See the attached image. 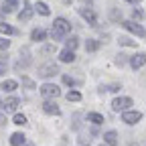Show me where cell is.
Returning a JSON list of instances; mask_svg holds the SVG:
<instances>
[{"label": "cell", "mask_w": 146, "mask_h": 146, "mask_svg": "<svg viewBox=\"0 0 146 146\" xmlns=\"http://www.w3.org/2000/svg\"><path fill=\"white\" fill-rule=\"evenodd\" d=\"M71 31V25L67 18L59 16V18H55V23H53V29H51V36H53V41H61L63 36Z\"/></svg>", "instance_id": "6da1fadb"}, {"label": "cell", "mask_w": 146, "mask_h": 146, "mask_svg": "<svg viewBox=\"0 0 146 146\" xmlns=\"http://www.w3.org/2000/svg\"><path fill=\"white\" fill-rule=\"evenodd\" d=\"M39 91H41V96L47 98V100H55V98L61 96V89L55 85V83H43V85L39 87Z\"/></svg>", "instance_id": "7a4b0ae2"}, {"label": "cell", "mask_w": 146, "mask_h": 146, "mask_svg": "<svg viewBox=\"0 0 146 146\" xmlns=\"http://www.w3.org/2000/svg\"><path fill=\"white\" fill-rule=\"evenodd\" d=\"M130 106H134L132 98H126V96H120L112 102V110L114 112H128L130 110Z\"/></svg>", "instance_id": "3957f363"}, {"label": "cell", "mask_w": 146, "mask_h": 146, "mask_svg": "<svg viewBox=\"0 0 146 146\" xmlns=\"http://www.w3.org/2000/svg\"><path fill=\"white\" fill-rule=\"evenodd\" d=\"M57 73H59L57 63H45V65L39 67V75H41L43 79H49V77H53V75H57Z\"/></svg>", "instance_id": "277c9868"}, {"label": "cell", "mask_w": 146, "mask_h": 146, "mask_svg": "<svg viewBox=\"0 0 146 146\" xmlns=\"http://www.w3.org/2000/svg\"><path fill=\"white\" fill-rule=\"evenodd\" d=\"M142 120V114L136 112V110H128V112H122V122H126L128 126H134Z\"/></svg>", "instance_id": "5b68a950"}, {"label": "cell", "mask_w": 146, "mask_h": 146, "mask_svg": "<svg viewBox=\"0 0 146 146\" xmlns=\"http://www.w3.org/2000/svg\"><path fill=\"white\" fill-rule=\"evenodd\" d=\"M122 27H124L126 31L134 33L136 36H144V35H146V31H144V29H142V27H140L136 21H124V23H122Z\"/></svg>", "instance_id": "8992f818"}, {"label": "cell", "mask_w": 146, "mask_h": 146, "mask_svg": "<svg viewBox=\"0 0 146 146\" xmlns=\"http://www.w3.org/2000/svg\"><path fill=\"white\" fill-rule=\"evenodd\" d=\"M29 65H31V53H29V49H21V57L16 61V71L27 69Z\"/></svg>", "instance_id": "52a82bcc"}, {"label": "cell", "mask_w": 146, "mask_h": 146, "mask_svg": "<svg viewBox=\"0 0 146 146\" xmlns=\"http://www.w3.org/2000/svg\"><path fill=\"white\" fill-rule=\"evenodd\" d=\"M79 14H81V18H83V21H87L89 25H96V23H98V16H96V12L91 10V8L81 6V8H79Z\"/></svg>", "instance_id": "ba28073f"}, {"label": "cell", "mask_w": 146, "mask_h": 146, "mask_svg": "<svg viewBox=\"0 0 146 146\" xmlns=\"http://www.w3.org/2000/svg\"><path fill=\"white\" fill-rule=\"evenodd\" d=\"M118 142H120V136H118L116 130H108V132L104 134V144H108V146H118Z\"/></svg>", "instance_id": "9c48e42d"}, {"label": "cell", "mask_w": 146, "mask_h": 146, "mask_svg": "<svg viewBox=\"0 0 146 146\" xmlns=\"http://www.w3.org/2000/svg\"><path fill=\"white\" fill-rule=\"evenodd\" d=\"M43 112L45 114H51V116H57L59 114V106L55 104L53 100H45L43 102Z\"/></svg>", "instance_id": "30bf717a"}, {"label": "cell", "mask_w": 146, "mask_h": 146, "mask_svg": "<svg viewBox=\"0 0 146 146\" xmlns=\"http://www.w3.org/2000/svg\"><path fill=\"white\" fill-rule=\"evenodd\" d=\"M144 63H146V55H144V53H136V55H132V57H130L132 69H140Z\"/></svg>", "instance_id": "8fae6325"}, {"label": "cell", "mask_w": 146, "mask_h": 146, "mask_svg": "<svg viewBox=\"0 0 146 146\" xmlns=\"http://www.w3.org/2000/svg\"><path fill=\"white\" fill-rule=\"evenodd\" d=\"M33 12H35V8L31 6V2H25V8L18 12V21H31V16H33Z\"/></svg>", "instance_id": "7c38bea8"}, {"label": "cell", "mask_w": 146, "mask_h": 146, "mask_svg": "<svg viewBox=\"0 0 146 146\" xmlns=\"http://www.w3.org/2000/svg\"><path fill=\"white\" fill-rule=\"evenodd\" d=\"M59 61H61V63H73V61H75V51L63 49V51L59 53Z\"/></svg>", "instance_id": "4fadbf2b"}, {"label": "cell", "mask_w": 146, "mask_h": 146, "mask_svg": "<svg viewBox=\"0 0 146 146\" xmlns=\"http://www.w3.org/2000/svg\"><path fill=\"white\" fill-rule=\"evenodd\" d=\"M18 106H21V100H18V98H6V102H4V110H6V112H16V110H18Z\"/></svg>", "instance_id": "5bb4252c"}, {"label": "cell", "mask_w": 146, "mask_h": 146, "mask_svg": "<svg viewBox=\"0 0 146 146\" xmlns=\"http://www.w3.org/2000/svg\"><path fill=\"white\" fill-rule=\"evenodd\" d=\"M25 142H27V136H25L23 132H14V134L10 136V144H12V146H25Z\"/></svg>", "instance_id": "9a60e30c"}, {"label": "cell", "mask_w": 146, "mask_h": 146, "mask_svg": "<svg viewBox=\"0 0 146 146\" xmlns=\"http://www.w3.org/2000/svg\"><path fill=\"white\" fill-rule=\"evenodd\" d=\"M16 10V0H6V2L2 4V8H0V12L2 14H10Z\"/></svg>", "instance_id": "2e32d148"}, {"label": "cell", "mask_w": 146, "mask_h": 146, "mask_svg": "<svg viewBox=\"0 0 146 146\" xmlns=\"http://www.w3.org/2000/svg\"><path fill=\"white\" fill-rule=\"evenodd\" d=\"M31 39H33V41H36V43H41V41H45V39H47V33H45L43 29H35V31L31 33Z\"/></svg>", "instance_id": "e0dca14e"}, {"label": "cell", "mask_w": 146, "mask_h": 146, "mask_svg": "<svg viewBox=\"0 0 146 146\" xmlns=\"http://www.w3.org/2000/svg\"><path fill=\"white\" fill-rule=\"evenodd\" d=\"M16 81L14 79H6V81H2V83H0V89H4V91H8V94H10V91H14L16 89Z\"/></svg>", "instance_id": "ac0fdd59"}, {"label": "cell", "mask_w": 146, "mask_h": 146, "mask_svg": "<svg viewBox=\"0 0 146 146\" xmlns=\"http://www.w3.org/2000/svg\"><path fill=\"white\" fill-rule=\"evenodd\" d=\"M35 10L39 12V14H43V16H49V14H51L49 6H47L45 2H36V4H35Z\"/></svg>", "instance_id": "d6986e66"}, {"label": "cell", "mask_w": 146, "mask_h": 146, "mask_svg": "<svg viewBox=\"0 0 146 146\" xmlns=\"http://www.w3.org/2000/svg\"><path fill=\"white\" fill-rule=\"evenodd\" d=\"M87 120H89V122H94L96 126L104 124V116H102V114H98V112H91V114H87Z\"/></svg>", "instance_id": "ffe728a7"}, {"label": "cell", "mask_w": 146, "mask_h": 146, "mask_svg": "<svg viewBox=\"0 0 146 146\" xmlns=\"http://www.w3.org/2000/svg\"><path fill=\"white\" fill-rule=\"evenodd\" d=\"M77 45H79V39H77V36H71V39L65 41V49H71V51H75Z\"/></svg>", "instance_id": "44dd1931"}, {"label": "cell", "mask_w": 146, "mask_h": 146, "mask_svg": "<svg viewBox=\"0 0 146 146\" xmlns=\"http://www.w3.org/2000/svg\"><path fill=\"white\" fill-rule=\"evenodd\" d=\"M98 49H100V41H96V39H89L85 43V51H98Z\"/></svg>", "instance_id": "7402d4cb"}, {"label": "cell", "mask_w": 146, "mask_h": 146, "mask_svg": "<svg viewBox=\"0 0 146 146\" xmlns=\"http://www.w3.org/2000/svg\"><path fill=\"white\" fill-rule=\"evenodd\" d=\"M12 122H14L16 126H25V124H27V116L16 112V114H14V118H12Z\"/></svg>", "instance_id": "603a6c76"}, {"label": "cell", "mask_w": 146, "mask_h": 146, "mask_svg": "<svg viewBox=\"0 0 146 146\" xmlns=\"http://www.w3.org/2000/svg\"><path fill=\"white\" fill-rule=\"evenodd\" d=\"M0 33L2 35H14V29L8 23H0Z\"/></svg>", "instance_id": "cb8c5ba5"}, {"label": "cell", "mask_w": 146, "mask_h": 146, "mask_svg": "<svg viewBox=\"0 0 146 146\" xmlns=\"http://www.w3.org/2000/svg\"><path fill=\"white\" fill-rule=\"evenodd\" d=\"M67 100H69V102H79V100H81V94H79V91H69V94H67Z\"/></svg>", "instance_id": "d4e9b609"}, {"label": "cell", "mask_w": 146, "mask_h": 146, "mask_svg": "<svg viewBox=\"0 0 146 146\" xmlns=\"http://www.w3.org/2000/svg\"><path fill=\"white\" fill-rule=\"evenodd\" d=\"M144 16V12H142V8H134L132 10V18H134V21H140V18Z\"/></svg>", "instance_id": "484cf974"}, {"label": "cell", "mask_w": 146, "mask_h": 146, "mask_svg": "<svg viewBox=\"0 0 146 146\" xmlns=\"http://www.w3.org/2000/svg\"><path fill=\"white\" fill-rule=\"evenodd\" d=\"M63 83H65V85H71V87L77 85V81L73 79V77H69V75H63Z\"/></svg>", "instance_id": "4316f807"}, {"label": "cell", "mask_w": 146, "mask_h": 146, "mask_svg": "<svg viewBox=\"0 0 146 146\" xmlns=\"http://www.w3.org/2000/svg\"><path fill=\"white\" fill-rule=\"evenodd\" d=\"M10 47V41L8 39H0V51H6Z\"/></svg>", "instance_id": "83f0119b"}, {"label": "cell", "mask_w": 146, "mask_h": 146, "mask_svg": "<svg viewBox=\"0 0 146 146\" xmlns=\"http://www.w3.org/2000/svg\"><path fill=\"white\" fill-rule=\"evenodd\" d=\"M120 43H122V45H126V47H134V45H136V43H134V41H130V39H120Z\"/></svg>", "instance_id": "f1b7e54d"}, {"label": "cell", "mask_w": 146, "mask_h": 146, "mask_svg": "<svg viewBox=\"0 0 146 146\" xmlns=\"http://www.w3.org/2000/svg\"><path fill=\"white\" fill-rule=\"evenodd\" d=\"M23 83H25L27 87H31V89H35V83H33V81H31L29 77H23Z\"/></svg>", "instance_id": "f546056e"}, {"label": "cell", "mask_w": 146, "mask_h": 146, "mask_svg": "<svg viewBox=\"0 0 146 146\" xmlns=\"http://www.w3.org/2000/svg\"><path fill=\"white\" fill-rule=\"evenodd\" d=\"M4 73H6V63L0 61V75H4Z\"/></svg>", "instance_id": "4dcf8cb0"}, {"label": "cell", "mask_w": 146, "mask_h": 146, "mask_svg": "<svg viewBox=\"0 0 146 146\" xmlns=\"http://www.w3.org/2000/svg\"><path fill=\"white\" fill-rule=\"evenodd\" d=\"M41 51H43V53H53V51H55V47H51V45H47V47H43Z\"/></svg>", "instance_id": "1f68e13d"}, {"label": "cell", "mask_w": 146, "mask_h": 146, "mask_svg": "<svg viewBox=\"0 0 146 146\" xmlns=\"http://www.w3.org/2000/svg\"><path fill=\"white\" fill-rule=\"evenodd\" d=\"M6 124V116L4 114H0V126H4Z\"/></svg>", "instance_id": "d6a6232c"}, {"label": "cell", "mask_w": 146, "mask_h": 146, "mask_svg": "<svg viewBox=\"0 0 146 146\" xmlns=\"http://www.w3.org/2000/svg\"><path fill=\"white\" fill-rule=\"evenodd\" d=\"M79 142H81V144L85 146V144H89V138H79Z\"/></svg>", "instance_id": "836d02e7"}, {"label": "cell", "mask_w": 146, "mask_h": 146, "mask_svg": "<svg viewBox=\"0 0 146 146\" xmlns=\"http://www.w3.org/2000/svg\"><path fill=\"white\" fill-rule=\"evenodd\" d=\"M128 2H132V4H138V2H140V0H128Z\"/></svg>", "instance_id": "e575fe53"}, {"label": "cell", "mask_w": 146, "mask_h": 146, "mask_svg": "<svg viewBox=\"0 0 146 146\" xmlns=\"http://www.w3.org/2000/svg\"><path fill=\"white\" fill-rule=\"evenodd\" d=\"M63 2H65V4H71V2H73V0H63Z\"/></svg>", "instance_id": "d590c367"}, {"label": "cell", "mask_w": 146, "mask_h": 146, "mask_svg": "<svg viewBox=\"0 0 146 146\" xmlns=\"http://www.w3.org/2000/svg\"><path fill=\"white\" fill-rule=\"evenodd\" d=\"M0 110H4V102H0Z\"/></svg>", "instance_id": "8d00e7d4"}, {"label": "cell", "mask_w": 146, "mask_h": 146, "mask_svg": "<svg viewBox=\"0 0 146 146\" xmlns=\"http://www.w3.org/2000/svg\"><path fill=\"white\" fill-rule=\"evenodd\" d=\"M102 146H108V144H102Z\"/></svg>", "instance_id": "74e56055"}]
</instances>
